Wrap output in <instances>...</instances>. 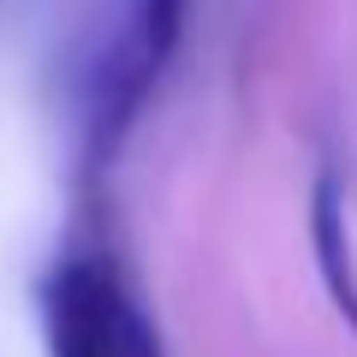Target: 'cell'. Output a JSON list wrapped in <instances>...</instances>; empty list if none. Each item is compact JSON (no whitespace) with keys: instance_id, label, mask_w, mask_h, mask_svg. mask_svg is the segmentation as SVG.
Masks as SVG:
<instances>
[{"instance_id":"cell-1","label":"cell","mask_w":357,"mask_h":357,"mask_svg":"<svg viewBox=\"0 0 357 357\" xmlns=\"http://www.w3.org/2000/svg\"><path fill=\"white\" fill-rule=\"evenodd\" d=\"M131 292L119 274L96 256H72L54 268L42 316H48V351L54 357H119V321Z\"/></svg>"},{"instance_id":"cell-4","label":"cell","mask_w":357,"mask_h":357,"mask_svg":"<svg viewBox=\"0 0 357 357\" xmlns=\"http://www.w3.org/2000/svg\"><path fill=\"white\" fill-rule=\"evenodd\" d=\"M119 357H167L161 333H155V321L137 310V298L126 304V321H119Z\"/></svg>"},{"instance_id":"cell-3","label":"cell","mask_w":357,"mask_h":357,"mask_svg":"<svg viewBox=\"0 0 357 357\" xmlns=\"http://www.w3.org/2000/svg\"><path fill=\"white\" fill-rule=\"evenodd\" d=\"M178 30H185V0H137V54L149 60V72H161L167 54L178 48Z\"/></svg>"},{"instance_id":"cell-2","label":"cell","mask_w":357,"mask_h":357,"mask_svg":"<svg viewBox=\"0 0 357 357\" xmlns=\"http://www.w3.org/2000/svg\"><path fill=\"white\" fill-rule=\"evenodd\" d=\"M310 250H316V274L340 321L357 333V262H351V227H345V191L333 173H316V191H310Z\"/></svg>"}]
</instances>
